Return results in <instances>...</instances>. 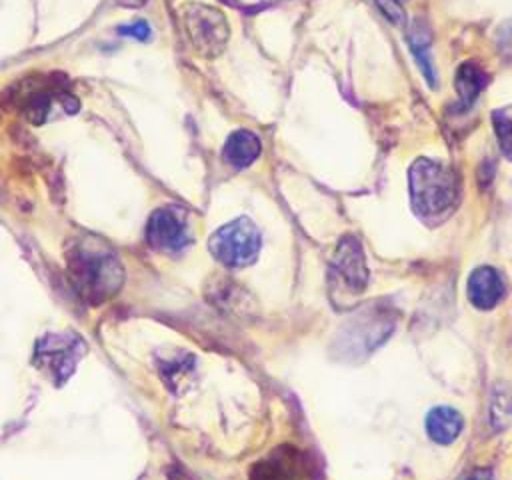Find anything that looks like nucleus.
Instances as JSON below:
<instances>
[{
  "label": "nucleus",
  "instance_id": "1",
  "mask_svg": "<svg viewBox=\"0 0 512 480\" xmlns=\"http://www.w3.org/2000/svg\"><path fill=\"white\" fill-rule=\"evenodd\" d=\"M66 262L72 286L90 304H102L122 286L124 268L116 252L100 238L74 240L66 252Z\"/></svg>",
  "mask_w": 512,
  "mask_h": 480
},
{
  "label": "nucleus",
  "instance_id": "2",
  "mask_svg": "<svg viewBox=\"0 0 512 480\" xmlns=\"http://www.w3.org/2000/svg\"><path fill=\"white\" fill-rule=\"evenodd\" d=\"M408 190L414 214L424 222H438L456 204L458 180L446 164L420 158L410 166Z\"/></svg>",
  "mask_w": 512,
  "mask_h": 480
},
{
  "label": "nucleus",
  "instance_id": "3",
  "mask_svg": "<svg viewBox=\"0 0 512 480\" xmlns=\"http://www.w3.org/2000/svg\"><path fill=\"white\" fill-rule=\"evenodd\" d=\"M86 344L70 332H50L36 340L32 362L54 384H64L76 370Z\"/></svg>",
  "mask_w": 512,
  "mask_h": 480
},
{
  "label": "nucleus",
  "instance_id": "4",
  "mask_svg": "<svg viewBox=\"0 0 512 480\" xmlns=\"http://www.w3.org/2000/svg\"><path fill=\"white\" fill-rule=\"evenodd\" d=\"M212 256L228 268H242L260 252V232L248 218H236L220 226L208 242Z\"/></svg>",
  "mask_w": 512,
  "mask_h": 480
},
{
  "label": "nucleus",
  "instance_id": "5",
  "mask_svg": "<svg viewBox=\"0 0 512 480\" xmlns=\"http://www.w3.org/2000/svg\"><path fill=\"white\" fill-rule=\"evenodd\" d=\"M182 24L194 50L206 58L218 56L230 34L224 14L198 2H190L182 8Z\"/></svg>",
  "mask_w": 512,
  "mask_h": 480
},
{
  "label": "nucleus",
  "instance_id": "6",
  "mask_svg": "<svg viewBox=\"0 0 512 480\" xmlns=\"http://www.w3.org/2000/svg\"><path fill=\"white\" fill-rule=\"evenodd\" d=\"M146 240L158 252H182L192 242L188 214L178 206L156 208L146 224Z\"/></svg>",
  "mask_w": 512,
  "mask_h": 480
},
{
  "label": "nucleus",
  "instance_id": "7",
  "mask_svg": "<svg viewBox=\"0 0 512 480\" xmlns=\"http://www.w3.org/2000/svg\"><path fill=\"white\" fill-rule=\"evenodd\" d=\"M332 270L350 292L364 290L368 282V270L362 254V246L356 238L344 236L334 252Z\"/></svg>",
  "mask_w": 512,
  "mask_h": 480
},
{
  "label": "nucleus",
  "instance_id": "8",
  "mask_svg": "<svg viewBox=\"0 0 512 480\" xmlns=\"http://www.w3.org/2000/svg\"><path fill=\"white\" fill-rule=\"evenodd\" d=\"M504 292L502 276L490 266H480L468 276V300L480 310L494 308L504 298Z\"/></svg>",
  "mask_w": 512,
  "mask_h": 480
},
{
  "label": "nucleus",
  "instance_id": "9",
  "mask_svg": "<svg viewBox=\"0 0 512 480\" xmlns=\"http://www.w3.org/2000/svg\"><path fill=\"white\" fill-rule=\"evenodd\" d=\"M252 480H304V462L296 450L282 448L256 466Z\"/></svg>",
  "mask_w": 512,
  "mask_h": 480
},
{
  "label": "nucleus",
  "instance_id": "10",
  "mask_svg": "<svg viewBox=\"0 0 512 480\" xmlns=\"http://www.w3.org/2000/svg\"><path fill=\"white\" fill-rule=\"evenodd\" d=\"M464 428L460 412L450 406H436L426 416V432L436 444H452Z\"/></svg>",
  "mask_w": 512,
  "mask_h": 480
},
{
  "label": "nucleus",
  "instance_id": "11",
  "mask_svg": "<svg viewBox=\"0 0 512 480\" xmlns=\"http://www.w3.org/2000/svg\"><path fill=\"white\" fill-rule=\"evenodd\" d=\"M260 140L254 132L250 130H236L228 136L222 156L224 160L234 166V168H244L248 164H252L258 156H260Z\"/></svg>",
  "mask_w": 512,
  "mask_h": 480
},
{
  "label": "nucleus",
  "instance_id": "12",
  "mask_svg": "<svg viewBox=\"0 0 512 480\" xmlns=\"http://www.w3.org/2000/svg\"><path fill=\"white\" fill-rule=\"evenodd\" d=\"M486 74L472 62H464L458 72H456V80H454V88L458 90V96H460V102L462 106H470L478 92L484 88L486 84Z\"/></svg>",
  "mask_w": 512,
  "mask_h": 480
},
{
  "label": "nucleus",
  "instance_id": "13",
  "mask_svg": "<svg viewBox=\"0 0 512 480\" xmlns=\"http://www.w3.org/2000/svg\"><path fill=\"white\" fill-rule=\"evenodd\" d=\"M492 126L500 144L502 154L512 160V106L498 108L492 112Z\"/></svg>",
  "mask_w": 512,
  "mask_h": 480
},
{
  "label": "nucleus",
  "instance_id": "14",
  "mask_svg": "<svg viewBox=\"0 0 512 480\" xmlns=\"http://www.w3.org/2000/svg\"><path fill=\"white\" fill-rule=\"evenodd\" d=\"M408 44H410L412 54L416 56V60H418V64H420V68H422L426 80H428V84L434 86V80H436V78H434L432 64H430V60H428V56H426V52H428V36L424 38V30L418 28V26H412L410 32H408Z\"/></svg>",
  "mask_w": 512,
  "mask_h": 480
},
{
  "label": "nucleus",
  "instance_id": "15",
  "mask_svg": "<svg viewBox=\"0 0 512 480\" xmlns=\"http://www.w3.org/2000/svg\"><path fill=\"white\" fill-rule=\"evenodd\" d=\"M380 8V12L392 22V24H404L406 20V14H404V8L400 4V0H374Z\"/></svg>",
  "mask_w": 512,
  "mask_h": 480
},
{
  "label": "nucleus",
  "instance_id": "16",
  "mask_svg": "<svg viewBox=\"0 0 512 480\" xmlns=\"http://www.w3.org/2000/svg\"><path fill=\"white\" fill-rule=\"evenodd\" d=\"M150 24L142 18L130 22V24H124V26H118V34L122 36H130L134 40H148L150 38Z\"/></svg>",
  "mask_w": 512,
  "mask_h": 480
},
{
  "label": "nucleus",
  "instance_id": "17",
  "mask_svg": "<svg viewBox=\"0 0 512 480\" xmlns=\"http://www.w3.org/2000/svg\"><path fill=\"white\" fill-rule=\"evenodd\" d=\"M466 480H492V472L490 470H476L470 478Z\"/></svg>",
  "mask_w": 512,
  "mask_h": 480
},
{
  "label": "nucleus",
  "instance_id": "18",
  "mask_svg": "<svg viewBox=\"0 0 512 480\" xmlns=\"http://www.w3.org/2000/svg\"><path fill=\"white\" fill-rule=\"evenodd\" d=\"M148 0H118L120 6H126V8H140L144 6Z\"/></svg>",
  "mask_w": 512,
  "mask_h": 480
},
{
  "label": "nucleus",
  "instance_id": "19",
  "mask_svg": "<svg viewBox=\"0 0 512 480\" xmlns=\"http://www.w3.org/2000/svg\"><path fill=\"white\" fill-rule=\"evenodd\" d=\"M170 480H188V478H186V476H184V474H180V472H174V474H172V478H170Z\"/></svg>",
  "mask_w": 512,
  "mask_h": 480
}]
</instances>
